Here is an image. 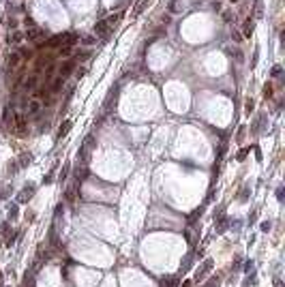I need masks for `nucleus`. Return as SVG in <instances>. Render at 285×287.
I'll list each match as a JSON object with an SVG mask.
<instances>
[{
  "label": "nucleus",
  "mask_w": 285,
  "mask_h": 287,
  "mask_svg": "<svg viewBox=\"0 0 285 287\" xmlns=\"http://www.w3.org/2000/svg\"><path fill=\"white\" fill-rule=\"evenodd\" d=\"M109 30H112V28L105 24V19H103V21H97V26H94V32H97L103 41H107V39H109Z\"/></svg>",
  "instance_id": "obj_1"
},
{
  "label": "nucleus",
  "mask_w": 285,
  "mask_h": 287,
  "mask_svg": "<svg viewBox=\"0 0 285 287\" xmlns=\"http://www.w3.org/2000/svg\"><path fill=\"white\" fill-rule=\"evenodd\" d=\"M24 37H26L28 41H37V39H41V37H43V30L34 26V28H28V30H26V34H24Z\"/></svg>",
  "instance_id": "obj_2"
},
{
  "label": "nucleus",
  "mask_w": 285,
  "mask_h": 287,
  "mask_svg": "<svg viewBox=\"0 0 285 287\" xmlns=\"http://www.w3.org/2000/svg\"><path fill=\"white\" fill-rule=\"evenodd\" d=\"M19 60H21V54H19V52H13V54L7 56V64H9L11 69H15V66L19 64Z\"/></svg>",
  "instance_id": "obj_3"
},
{
  "label": "nucleus",
  "mask_w": 285,
  "mask_h": 287,
  "mask_svg": "<svg viewBox=\"0 0 285 287\" xmlns=\"http://www.w3.org/2000/svg\"><path fill=\"white\" fill-rule=\"evenodd\" d=\"M41 109H43V103H41V101H37V99H32V101H30V105H28V114H30V116H37Z\"/></svg>",
  "instance_id": "obj_4"
},
{
  "label": "nucleus",
  "mask_w": 285,
  "mask_h": 287,
  "mask_svg": "<svg viewBox=\"0 0 285 287\" xmlns=\"http://www.w3.org/2000/svg\"><path fill=\"white\" fill-rule=\"evenodd\" d=\"M71 71H73V60H66V62L60 66V75H62V77H66Z\"/></svg>",
  "instance_id": "obj_5"
},
{
  "label": "nucleus",
  "mask_w": 285,
  "mask_h": 287,
  "mask_svg": "<svg viewBox=\"0 0 285 287\" xmlns=\"http://www.w3.org/2000/svg\"><path fill=\"white\" fill-rule=\"evenodd\" d=\"M37 84H39V77H37V75H32V77H28L26 82H24V88H26V90H32Z\"/></svg>",
  "instance_id": "obj_6"
},
{
  "label": "nucleus",
  "mask_w": 285,
  "mask_h": 287,
  "mask_svg": "<svg viewBox=\"0 0 285 287\" xmlns=\"http://www.w3.org/2000/svg\"><path fill=\"white\" fill-rule=\"evenodd\" d=\"M253 32V17H247L245 19V37H251Z\"/></svg>",
  "instance_id": "obj_7"
},
{
  "label": "nucleus",
  "mask_w": 285,
  "mask_h": 287,
  "mask_svg": "<svg viewBox=\"0 0 285 287\" xmlns=\"http://www.w3.org/2000/svg\"><path fill=\"white\" fill-rule=\"evenodd\" d=\"M62 84H64V77H62V75H58V77L54 79V84H52V92H58V90L62 88Z\"/></svg>",
  "instance_id": "obj_8"
},
{
  "label": "nucleus",
  "mask_w": 285,
  "mask_h": 287,
  "mask_svg": "<svg viewBox=\"0 0 285 287\" xmlns=\"http://www.w3.org/2000/svg\"><path fill=\"white\" fill-rule=\"evenodd\" d=\"M120 15H122V13H116V15H109V17L105 19V24H107L109 28H114V26H116V21L120 19Z\"/></svg>",
  "instance_id": "obj_9"
},
{
  "label": "nucleus",
  "mask_w": 285,
  "mask_h": 287,
  "mask_svg": "<svg viewBox=\"0 0 285 287\" xmlns=\"http://www.w3.org/2000/svg\"><path fill=\"white\" fill-rule=\"evenodd\" d=\"M21 39H24V34H21V32H13V34L9 37V43L17 45V43H21Z\"/></svg>",
  "instance_id": "obj_10"
},
{
  "label": "nucleus",
  "mask_w": 285,
  "mask_h": 287,
  "mask_svg": "<svg viewBox=\"0 0 285 287\" xmlns=\"http://www.w3.org/2000/svg\"><path fill=\"white\" fill-rule=\"evenodd\" d=\"M146 2H148V0H137V5H135V15H139L141 11L146 9Z\"/></svg>",
  "instance_id": "obj_11"
},
{
  "label": "nucleus",
  "mask_w": 285,
  "mask_h": 287,
  "mask_svg": "<svg viewBox=\"0 0 285 287\" xmlns=\"http://www.w3.org/2000/svg\"><path fill=\"white\" fill-rule=\"evenodd\" d=\"M69 129H71V120H66L62 127H60V133H58V137H62V135H66L69 133Z\"/></svg>",
  "instance_id": "obj_12"
},
{
  "label": "nucleus",
  "mask_w": 285,
  "mask_h": 287,
  "mask_svg": "<svg viewBox=\"0 0 285 287\" xmlns=\"http://www.w3.org/2000/svg\"><path fill=\"white\" fill-rule=\"evenodd\" d=\"M272 92H274V90H272V86H270V84H266V86H264V97H266V99H272Z\"/></svg>",
  "instance_id": "obj_13"
},
{
  "label": "nucleus",
  "mask_w": 285,
  "mask_h": 287,
  "mask_svg": "<svg viewBox=\"0 0 285 287\" xmlns=\"http://www.w3.org/2000/svg\"><path fill=\"white\" fill-rule=\"evenodd\" d=\"M71 52H73V47H69V45H64V47H60V50H58L60 56H69Z\"/></svg>",
  "instance_id": "obj_14"
},
{
  "label": "nucleus",
  "mask_w": 285,
  "mask_h": 287,
  "mask_svg": "<svg viewBox=\"0 0 285 287\" xmlns=\"http://www.w3.org/2000/svg\"><path fill=\"white\" fill-rule=\"evenodd\" d=\"M178 11V0H170V13H176Z\"/></svg>",
  "instance_id": "obj_15"
},
{
  "label": "nucleus",
  "mask_w": 285,
  "mask_h": 287,
  "mask_svg": "<svg viewBox=\"0 0 285 287\" xmlns=\"http://www.w3.org/2000/svg\"><path fill=\"white\" fill-rule=\"evenodd\" d=\"M24 24H26V28H34V19H32V17H26V19H24Z\"/></svg>",
  "instance_id": "obj_16"
},
{
  "label": "nucleus",
  "mask_w": 285,
  "mask_h": 287,
  "mask_svg": "<svg viewBox=\"0 0 285 287\" xmlns=\"http://www.w3.org/2000/svg\"><path fill=\"white\" fill-rule=\"evenodd\" d=\"M94 43H97V39H94V37H86V39H84V45H94Z\"/></svg>",
  "instance_id": "obj_17"
},
{
  "label": "nucleus",
  "mask_w": 285,
  "mask_h": 287,
  "mask_svg": "<svg viewBox=\"0 0 285 287\" xmlns=\"http://www.w3.org/2000/svg\"><path fill=\"white\" fill-rule=\"evenodd\" d=\"M249 150H251V148H245V150H240V152H238V159H245V156H247V152H249Z\"/></svg>",
  "instance_id": "obj_18"
},
{
  "label": "nucleus",
  "mask_w": 285,
  "mask_h": 287,
  "mask_svg": "<svg viewBox=\"0 0 285 287\" xmlns=\"http://www.w3.org/2000/svg\"><path fill=\"white\" fill-rule=\"evenodd\" d=\"M251 109H253V101L249 99V101H247V114H251Z\"/></svg>",
  "instance_id": "obj_19"
},
{
  "label": "nucleus",
  "mask_w": 285,
  "mask_h": 287,
  "mask_svg": "<svg viewBox=\"0 0 285 287\" xmlns=\"http://www.w3.org/2000/svg\"><path fill=\"white\" fill-rule=\"evenodd\" d=\"M223 17H225V21H232V13H229V11H225Z\"/></svg>",
  "instance_id": "obj_20"
},
{
  "label": "nucleus",
  "mask_w": 285,
  "mask_h": 287,
  "mask_svg": "<svg viewBox=\"0 0 285 287\" xmlns=\"http://www.w3.org/2000/svg\"><path fill=\"white\" fill-rule=\"evenodd\" d=\"M279 73H281V66H274V69H272V75H274V77H277V75H279Z\"/></svg>",
  "instance_id": "obj_21"
},
{
  "label": "nucleus",
  "mask_w": 285,
  "mask_h": 287,
  "mask_svg": "<svg viewBox=\"0 0 285 287\" xmlns=\"http://www.w3.org/2000/svg\"><path fill=\"white\" fill-rule=\"evenodd\" d=\"M270 229V223H262V231H268Z\"/></svg>",
  "instance_id": "obj_22"
},
{
  "label": "nucleus",
  "mask_w": 285,
  "mask_h": 287,
  "mask_svg": "<svg viewBox=\"0 0 285 287\" xmlns=\"http://www.w3.org/2000/svg\"><path fill=\"white\" fill-rule=\"evenodd\" d=\"M232 2H238V0H232Z\"/></svg>",
  "instance_id": "obj_23"
}]
</instances>
